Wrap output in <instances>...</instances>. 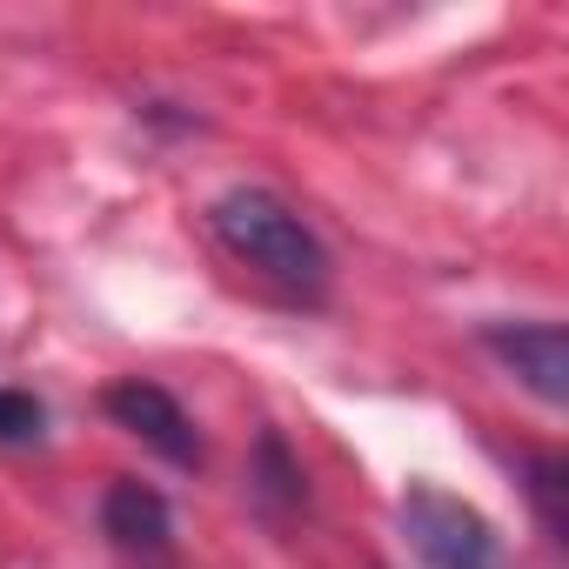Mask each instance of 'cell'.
Here are the masks:
<instances>
[{"instance_id": "4", "label": "cell", "mask_w": 569, "mask_h": 569, "mask_svg": "<svg viewBox=\"0 0 569 569\" xmlns=\"http://www.w3.org/2000/svg\"><path fill=\"white\" fill-rule=\"evenodd\" d=\"M101 409H108L134 442H148L161 462H174V469H201V429H194V416H188L161 382H148V376H121V382H108Z\"/></svg>"}, {"instance_id": "5", "label": "cell", "mask_w": 569, "mask_h": 569, "mask_svg": "<svg viewBox=\"0 0 569 569\" xmlns=\"http://www.w3.org/2000/svg\"><path fill=\"white\" fill-rule=\"evenodd\" d=\"M101 529L121 556L148 562V569H168L174 562V509L154 482H134V476H114L108 496H101Z\"/></svg>"}, {"instance_id": "1", "label": "cell", "mask_w": 569, "mask_h": 569, "mask_svg": "<svg viewBox=\"0 0 569 569\" xmlns=\"http://www.w3.org/2000/svg\"><path fill=\"white\" fill-rule=\"evenodd\" d=\"M208 228L214 241L248 261L261 281H274L281 296H296V302H322L329 296V281H336V261L322 248V234L281 201L268 188H228L208 201Z\"/></svg>"}, {"instance_id": "2", "label": "cell", "mask_w": 569, "mask_h": 569, "mask_svg": "<svg viewBox=\"0 0 569 569\" xmlns=\"http://www.w3.org/2000/svg\"><path fill=\"white\" fill-rule=\"evenodd\" d=\"M396 516H402L409 549L429 569H509V549H502L496 522L476 502L449 496L442 482H409L402 502H396Z\"/></svg>"}, {"instance_id": "6", "label": "cell", "mask_w": 569, "mask_h": 569, "mask_svg": "<svg viewBox=\"0 0 569 569\" xmlns=\"http://www.w3.org/2000/svg\"><path fill=\"white\" fill-rule=\"evenodd\" d=\"M248 496L268 509V516H296L309 509V476L302 462L289 456V442H281V429H261L254 436V462H248Z\"/></svg>"}, {"instance_id": "8", "label": "cell", "mask_w": 569, "mask_h": 569, "mask_svg": "<svg viewBox=\"0 0 569 569\" xmlns=\"http://www.w3.org/2000/svg\"><path fill=\"white\" fill-rule=\"evenodd\" d=\"M48 436V402L28 389H0V449H34Z\"/></svg>"}, {"instance_id": "3", "label": "cell", "mask_w": 569, "mask_h": 569, "mask_svg": "<svg viewBox=\"0 0 569 569\" xmlns=\"http://www.w3.org/2000/svg\"><path fill=\"white\" fill-rule=\"evenodd\" d=\"M482 349L549 409L569 402V329L556 316H529V322H482Z\"/></svg>"}, {"instance_id": "7", "label": "cell", "mask_w": 569, "mask_h": 569, "mask_svg": "<svg viewBox=\"0 0 569 569\" xmlns=\"http://www.w3.org/2000/svg\"><path fill=\"white\" fill-rule=\"evenodd\" d=\"M516 469H522V489H529V502H536L542 536L562 549V542H569V456H562V449H529Z\"/></svg>"}]
</instances>
